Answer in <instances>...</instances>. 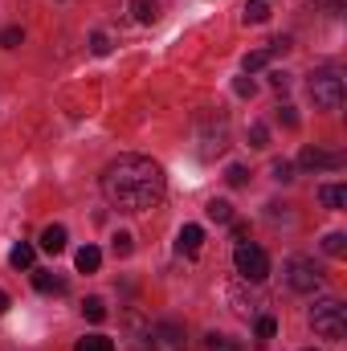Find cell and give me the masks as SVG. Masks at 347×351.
Returning <instances> with one entry per match:
<instances>
[{
    "mask_svg": "<svg viewBox=\"0 0 347 351\" xmlns=\"http://www.w3.org/2000/svg\"><path fill=\"white\" fill-rule=\"evenodd\" d=\"M164 168L147 156H119L102 172V196L119 213H147L164 200Z\"/></svg>",
    "mask_w": 347,
    "mask_h": 351,
    "instance_id": "1",
    "label": "cell"
},
{
    "mask_svg": "<svg viewBox=\"0 0 347 351\" xmlns=\"http://www.w3.org/2000/svg\"><path fill=\"white\" fill-rule=\"evenodd\" d=\"M311 327H315V335L339 343V339L347 335V306L339 302V298H323V302H315V306H311Z\"/></svg>",
    "mask_w": 347,
    "mask_h": 351,
    "instance_id": "2",
    "label": "cell"
},
{
    "mask_svg": "<svg viewBox=\"0 0 347 351\" xmlns=\"http://www.w3.org/2000/svg\"><path fill=\"white\" fill-rule=\"evenodd\" d=\"M307 90H311V102L319 110H339L344 106V78H339V70H315Z\"/></svg>",
    "mask_w": 347,
    "mask_h": 351,
    "instance_id": "3",
    "label": "cell"
},
{
    "mask_svg": "<svg viewBox=\"0 0 347 351\" xmlns=\"http://www.w3.org/2000/svg\"><path fill=\"white\" fill-rule=\"evenodd\" d=\"M233 265H237V274H241L246 282H265V278H270V254H265L261 245H250V241H237Z\"/></svg>",
    "mask_w": 347,
    "mask_h": 351,
    "instance_id": "4",
    "label": "cell"
},
{
    "mask_svg": "<svg viewBox=\"0 0 347 351\" xmlns=\"http://www.w3.org/2000/svg\"><path fill=\"white\" fill-rule=\"evenodd\" d=\"M286 282H290V290H298V294H315V290L323 286V274H319V265L311 262V258H290V262H286Z\"/></svg>",
    "mask_w": 347,
    "mask_h": 351,
    "instance_id": "5",
    "label": "cell"
},
{
    "mask_svg": "<svg viewBox=\"0 0 347 351\" xmlns=\"http://www.w3.org/2000/svg\"><path fill=\"white\" fill-rule=\"evenodd\" d=\"M286 49H290V41H286V37H278V41H270L265 49H254V53H246V62H241V66H246V74H258V70H265L274 58H282Z\"/></svg>",
    "mask_w": 347,
    "mask_h": 351,
    "instance_id": "6",
    "label": "cell"
},
{
    "mask_svg": "<svg viewBox=\"0 0 347 351\" xmlns=\"http://www.w3.org/2000/svg\"><path fill=\"white\" fill-rule=\"evenodd\" d=\"M298 164H302L307 172H319V168L339 172V168H344V152H319V147H307V152L298 156Z\"/></svg>",
    "mask_w": 347,
    "mask_h": 351,
    "instance_id": "7",
    "label": "cell"
},
{
    "mask_svg": "<svg viewBox=\"0 0 347 351\" xmlns=\"http://www.w3.org/2000/svg\"><path fill=\"white\" fill-rule=\"evenodd\" d=\"M200 245H204V229H200V225H184V229L176 233V254L196 258V254H200Z\"/></svg>",
    "mask_w": 347,
    "mask_h": 351,
    "instance_id": "8",
    "label": "cell"
},
{
    "mask_svg": "<svg viewBox=\"0 0 347 351\" xmlns=\"http://www.w3.org/2000/svg\"><path fill=\"white\" fill-rule=\"evenodd\" d=\"M66 241H70L66 225H45V229H41V250H45V254H62Z\"/></svg>",
    "mask_w": 347,
    "mask_h": 351,
    "instance_id": "9",
    "label": "cell"
},
{
    "mask_svg": "<svg viewBox=\"0 0 347 351\" xmlns=\"http://www.w3.org/2000/svg\"><path fill=\"white\" fill-rule=\"evenodd\" d=\"M33 286H37L41 294H66V278H58V274H49V269H33Z\"/></svg>",
    "mask_w": 347,
    "mask_h": 351,
    "instance_id": "10",
    "label": "cell"
},
{
    "mask_svg": "<svg viewBox=\"0 0 347 351\" xmlns=\"http://www.w3.org/2000/svg\"><path fill=\"white\" fill-rule=\"evenodd\" d=\"M319 200L339 213V208H347V188L344 184H323V188H319Z\"/></svg>",
    "mask_w": 347,
    "mask_h": 351,
    "instance_id": "11",
    "label": "cell"
},
{
    "mask_svg": "<svg viewBox=\"0 0 347 351\" xmlns=\"http://www.w3.org/2000/svg\"><path fill=\"white\" fill-rule=\"evenodd\" d=\"M33 258H37V250H33L29 241H21V245L8 250V265H12V269H33Z\"/></svg>",
    "mask_w": 347,
    "mask_h": 351,
    "instance_id": "12",
    "label": "cell"
},
{
    "mask_svg": "<svg viewBox=\"0 0 347 351\" xmlns=\"http://www.w3.org/2000/svg\"><path fill=\"white\" fill-rule=\"evenodd\" d=\"M131 12L139 25H156L160 21V0H131Z\"/></svg>",
    "mask_w": 347,
    "mask_h": 351,
    "instance_id": "13",
    "label": "cell"
},
{
    "mask_svg": "<svg viewBox=\"0 0 347 351\" xmlns=\"http://www.w3.org/2000/svg\"><path fill=\"white\" fill-rule=\"evenodd\" d=\"M74 265H78L82 274H94V269L102 265V250H98V245H82V250L74 254Z\"/></svg>",
    "mask_w": 347,
    "mask_h": 351,
    "instance_id": "14",
    "label": "cell"
},
{
    "mask_svg": "<svg viewBox=\"0 0 347 351\" xmlns=\"http://www.w3.org/2000/svg\"><path fill=\"white\" fill-rule=\"evenodd\" d=\"M241 21H246V25H265V21H270V4H265V0H250V4L241 8Z\"/></svg>",
    "mask_w": 347,
    "mask_h": 351,
    "instance_id": "15",
    "label": "cell"
},
{
    "mask_svg": "<svg viewBox=\"0 0 347 351\" xmlns=\"http://www.w3.org/2000/svg\"><path fill=\"white\" fill-rule=\"evenodd\" d=\"M74 351H115V339H106V335H86V339H78Z\"/></svg>",
    "mask_w": 347,
    "mask_h": 351,
    "instance_id": "16",
    "label": "cell"
},
{
    "mask_svg": "<svg viewBox=\"0 0 347 351\" xmlns=\"http://www.w3.org/2000/svg\"><path fill=\"white\" fill-rule=\"evenodd\" d=\"M204 213H208L213 221H221V225H229V221H233V204H229V200H208V208H204Z\"/></svg>",
    "mask_w": 347,
    "mask_h": 351,
    "instance_id": "17",
    "label": "cell"
},
{
    "mask_svg": "<svg viewBox=\"0 0 347 351\" xmlns=\"http://www.w3.org/2000/svg\"><path fill=\"white\" fill-rule=\"evenodd\" d=\"M323 250H327L331 258H344L347 254V237L344 233H327V237H323Z\"/></svg>",
    "mask_w": 347,
    "mask_h": 351,
    "instance_id": "18",
    "label": "cell"
},
{
    "mask_svg": "<svg viewBox=\"0 0 347 351\" xmlns=\"http://www.w3.org/2000/svg\"><path fill=\"white\" fill-rule=\"evenodd\" d=\"M82 315H86L90 323H102V319H106V302H102V298H86V302H82Z\"/></svg>",
    "mask_w": 347,
    "mask_h": 351,
    "instance_id": "19",
    "label": "cell"
},
{
    "mask_svg": "<svg viewBox=\"0 0 347 351\" xmlns=\"http://www.w3.org/2000/svg\"><path fill=\"white\" fill-rule=\"evenodd\" d=\"M110 250H115V258H127V254L135 250V237H131V233H115V237H110Z\"/></svg>",
    "mask_w": 347,
    "mask_h": 351,
    "instance_id": "20",
    "label": "cell"
},
{
    "mask_svg": "<svg viewBox=\"0 0 347 351\" xmlns=\"http://www.w3.org/2000/svg\"><path fill=\"white\" fill-rule=\"evenodd\" d=\"M254 335H258V343H270V339L278 335V323H274L270 315H261V319H258V327H254Z\"/></svg>",
    "mask_w": 347,
    "mask_h": 351,
    "instance_id": "21",
    "label": "cell"
},
{
    "mask_svg": "<svg viewBox=\"0 0 347 351\" xmlns=\"http://www.w3.org/2000/svg\"><path fill=\"white\" fill-rule=\"evenodd\" d=\"M270 172H274V180H282V184H286V180H294V164H286V160H274V164H270Z\"/></svg>",
    "mask_w": 347,
    "mask_h": 351,
    "instance_id": "22",
    "label": "cell"
},
{
    "mask_svg": "<svg viewBox=\"0 0 347 351\" xmlns=\"http://www.w3.org/2000/svg\"><path fill=\"white\" fill-rule=\"evenodd\" d=\"M90 53L106 58V53H110V37H106V33H94V37H90Z\"/></svg>",
    "mask_w": 347,
    "mask_h": 351,
    "instance_id": "23",
    "label": "cell"
},
{
    "mask_svg": "<svg viewBox=\"0 0 347 351\" xmlns=\"http://www.w3.org/2000/svg\"><path fill=\"white\" fill-rule=\"evenodd\" d=\"M225 180H229V188H246V180H250V172H246L241 164H233V168L225 172Z\"/></svg>",
    "mask_w": 347,
    "mask_h": 351,
    "instance_id": "24",
    "label": "cell"
},
{
    "mask_svg": "<svg viewBox=\"0 0 347 351\" xmlns=\"http://www.w3.org/2000/svg\"><path fill=\"white\" fill-rule=\"evenodd\" d=\"M250 143H254V147H265V143H270V131H265V123H254V127H250Z\"/></svg>",
    "mask_w": 347,
    "mask_h": 351,
    "instance_id": "25",
    "label": "cell"
},
{
    "mask_svg": "<svg viewBox=\"0 0 347 351\" xmlns=\"http://www.w3.org/2000/svg\"><path fill=\"white\" fill-rule=\"evenodd\" d=\"M0 45H4V49H16V45H21V29H16V25L4 29V33H0Z\"/></svg>",
    "mask_w": 347,
    "mask_h": 351,
    "instance_id": "26",
    "label": "cell"
},
{
    "mask_svg": "<svg viewBox=\"0 0 347 351\" xmlns=\"http://www.w3.org/2000/svg\"><path fill=\"white\" fill-rule=\"evenodd\" d=\"M278 123H282V127H298V114H294V106H278Z\"/></svg>",
    "mask_w": 347,
    "mask_h": 351,
    "instance_id": "27",
    "label": "cell"
},
{
    "mask_svg": "<svg viewBox=\"0 0 347 351\" xmlns=\"http://www.w3.org/2000/svg\"><path fill=\"white\" fill-rule=\"evenodd\" d=\"M233 90H237V94H241V98H254V82H250V78H237V82H233Z\"/></svg>",
    "mask_w": 347,
    "mask_h": 351,
    "instance_id": "28",
    "label": "cell"
},
{
    "mask_svg": "<svg viewBox=\"0 0 347 351\" xmlns=\"http://www.w3.org/2000/svg\"><path fill=\"white\" fill-rule=\"evenodd\" d=\"M319 4H323L327 12H344V4H347V0H319Z\"/></svg>",
    "mask_w": 347,
    "mask_h": 351,
    "instance_id": "29",
    "label": "cell"
},
{
    "mask_svg": "<svg viewBox=\"0 0 347 351\" xmlns=\"http://www.w3.org/2000/svg\"><path fill=\"white\" fill-rule=\"evenodd\" d=\"M270 82H274V90H286V86H290V78H286V74H274Z\"/></svg>",
    "mask_w": 347,
    "mask_h": 351,
    "instance_id": "30",
    "label": "cell"
},
{
    "mask_svg": "<svg viewBox=\"0 0 347 351\" xmlns=\"http://www.w3.org/2000/svg\"><path fill=\"white\" fill-rule=\"evenodd\" d=\"M4 311H8V294L0 290V315H4Z\"/></svg>",
    "mask_w": 347,
    "mask_h": 351,
    "instance_id": "31",
    "label": "cell"
},
{
    "mask_svg": "<svg viewBox=\"0 0 347 351\" xmlns=\"http://www.w3.org/2000/svg\"><path fill=\"white\" fill-rule=\"evenodd\" d=\"M307 351H315V348H307Z\"/></svg>",
    "mask_w": 347,
    "mask_h": 351,
    "instance_id": "32",
    "label": "cell"
}]
</instances>
